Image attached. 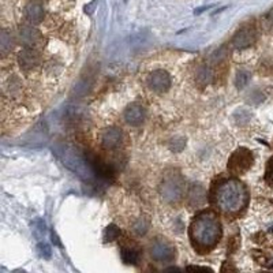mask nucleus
Wrapping results in <instances>:
<instances>
[{
  "mask_svg": "<svg viewBox=\"0 0 273 273\" xmlns=\"http://www.w3.org/2000/svg\"><path fill=\"white\" fill-rule=\"evenodd\" d=\"M149 86L153 89L154 92H167L171 86V78L167 71L164 70H156L149 77Z\"/></svg>",
  "mask_w": 273,
  "mask_h": 273,
  "instance_id": "nucleus-7",
  "label": "nucleus"
},
{
  "mask_svg": "<svg viewBox=\"0 0 273 273\" xmlns=\"http://www.w3.org/2000/svg\"><path fill=\"white\" fill-rule=\"evenodd\" d=\"M119 228L115 226V224H111V226L107 227V230L104 232V240L105 242H112V240H115L119 236Z\"/></svg>",
  "mask_w": 273,
  "mask_h": 273,
  "instance_id": "nucleus-20",
  "label": "nucleus"
},
{
  "mask_svg": "<svg viewBox=\"0 0 273 273\" xmlns=\"http://www.w3.org/2000/svg\"><path fill=\"white\" fill-rule=\"evenodd\" d=\"M247 202V191L239 180L223 182L216 193V205L224 213H236Z\"/></svg>",
  "mask_w": 273,
  "mask_h": 273,
  "instance_id": "nucleus-2",
  "label": "nucleus"
},
{
  "mask_svg": "<svg viewBox=\"0 0 273 273\" xmlns=\"http://www.w3.org/2000/svg\"><path fill=\"white\" fill-rule=\"evenodd\" d=\"M268 22L271 23V26L273 27V10L271 11V13L268 14Z\"/></svg>",
  "mask_w": 273,
  "mask_h": 273,
  "instance_id": "nucleus-24",
  "label": "nucleus"
},
{
  "mask_svg": "<svg viewBox=\"0 0 273 273\" xmlns=\"http://www.w3.org/2000/svg\"><path fill=\"white\" fill-rule=\"evenodd\" d=\"M37 250H39V254H40L41 257H44V258H49L51 257V247L48 246L47 243H40L39 246H37Z\"/></svg>",
  "mask_w": 273,
  "mask_h": 273,
  "instance_id": "nucleus-22",
  "label": "nucleus"
},
{
  "mask_svg": "<svg viewBox=\"0 0 273 273\" xmlns=\"http://www.w3.org/2000/svg\"><path fill=\"white\" fill-rule=\"evenodd\" d=\"M150 255L154 261L159 262H171L176 257L175 247L164 239L154 240L153 245L150 246Z\"/></svg>",
  "mask_w": 273,
  "mask_h": 273,
  "instance_id": "nucleus-6",
  "label": "nucleus"
},
{
  "mask_svg": "<svg viewBox=\"0 0 273 273\" xmlns=\"http://www.w3.org/2000/svg\"><path fill=\"white\" fill-rule=\"evenodd\" d=\"M267 180L273 185V160L269 163V166H268V171H267Z\"/></svg>",
  "mask_w": 273,
  "mask_h": 273,
  "instance_id": "nucleus-23",
  "label": "nucleus"
},
{
  "mask_svg": "<svg viewBox=\"0 0 273 273\" xmlns=\"http://www.w3.org/2000/svg\"><path fill=\"white\" fill-rule=\"evenodd\" d=\"M122 131L119 128H109L105 133L103 134V145L105 149H115L122 144Z\"/></svg>",
  "mask_w": 273,
  "mask_h": 273,
  "instance_id": "nucleus-13",
  "label": "nucleus"
},
{
  "mask_svg": "<svg viewBox=\"0 0 273 273\" xmlns=\"http://www.w3.org/2000/svg\"><path fill=\"white\" fill-rule=\"evenodd\" d=\"M147 228H149V223H147V220L144 219V217L138 219L133 224V231L137 233V235H145Z\"/></svg>",
  "mask_w": 273,
  "mask_h": 273,
  "instance_id": "nucleus-18",
  "label": "nucleus"
},
{
  "mask_svg": "<svg viewBox=\"0 0 273 273\" xmlns=\"http://www.w3.org/2000/svg\"><path fill=\"white\" fill-rule=\"evenodd\" d=\"M210 77H212L210 70L205 66L201 67L200 70H198V73H197V81L200 82L201 85H207L208 82L210 81Z\"/></svg>",
  "mask_w": 273,
  "mask_h": 273,
  "instance_id": "nucleus-19",
  "label": "nucleus"
},
{
  "mask_svg": "<svg viewBox=\"0 0 273 273\" xmlns=\"http://www.w3.org/2000/svg\"><path fill=\"white\" fill-rule=\"evenodd\" d=\"M138 258H140V254L134 247H123L122 249V260H123V262H126L128 265H134V264L138 262Z\"/></svg>",
  "mask_w": 273,
  "mask_h": 273,
  "instance_id": "nucleus-17",
  "label": "nucleus"
},
{
  "mask_svg": "<svg viewBox=\"0 0 273 273\" xmlns=\"http://www.w3.org/2000/svg\"><path fill=\"white\" fill-rule=\"evenodd\" d=\"M257 40V33L253 27L246 26L243 29H240L238 33L233 36L232 44L235 48H246L250 47L252 44H254V41Z\"/></svg>",
  "mask_w": 273,
  "mask_h": 273,
  "instance_id": "nucleus-8",
  "label": "nucleus"
},
{
  "mask_svg": "<svg viewBox=\"0 0 273 273\" xmlns=\"http://www.w3.org/2000/svg\"><path fill=\"white\" fill-rule=\"evenodd\" d=\"M189 202L193 207H200L205 202V190L200 185H194L189 193Z\"/></svg>",
  "mask_w": 273,
  "mask_h": 273,
  "instance_id": "nucleus-15",
  "label": "nucleus"
},
{
  "mask_svg": "<svg viewBox=\"0 0 273 273\" xmlns=\"http://www.w3.org/2000/svg\"><path fill=\"white\" fill-rule=\"evenodd\" d=\"M87 160L90 163V166L93 168V171L96 175H99L100 178L103 179H111L113 176V171L111 167L108 166L107 163H104V161L99 159L97 156H94V154H90L87 153L86 154Z\"/></svg>",
  "mask_w": 273,
  "mask_h": 273,
  "instance_id": "nucleus-9",
  "label": "nucleus"
},
{
  "mask_svg": "<svg viewBox=\"0 0 273 273\" xmlns=\"http://www.w3.org/2000/svg\"><path fill=\"white\" fill-rule=\"evenodd\" d=\"M14 47V39L10 32L3 30L1 36H0V51L1 54L7 55V52H10Z\"/></svg>",
  "mask_w": 273,
  "mask_h": 273,
  "instance_id": "nucleus-16",
  "label": "nucleus"
},
{
  "mask_svg": "<svg viewBox=\"0 0 273 273\" xmlns=\"http://www.w3.org/2000/svg\"><path fill=\"white\" fill-rule=\"evenodd\" d=\"M18 36H20L21 42L26 48H33L34 45H37L39 41H40V33H39V30L34 29L33 26H27V25L20 27V33H18Z\"/></svg>",
  "mask_w": 273,
  "mask_h": 273,
  "instance_id": "nucleus-12",
  "label": "nucleus"
},
{
  "mask_svg": "<svg viewBox=\"0 0 273 273\" xmlns=\"http://www.w3.org/2000/svg\"><path fill=\"white\" fill-rule=\"evenodd\" d=\"M56 152H58V156L60 157V160L64 163V166L68 167L74 172L78 173L81 178L89 180L93 178V175H96L93 168L90 166V163L87 160V157H84L73 147L59 145V147H56Z\"/></svg>",
  "mask_w": 273,
  "mask_h": 273,
  "instance_id": "nucleus-3",
  "label": "nucleus"
},
{
  "mask_svg": "<svg viewBox=\"0 0 273 273\" xmlns=\"http://www.w3.org/2000/svg\"><path fill=\"white\" fill-rule=\"evenodd\" d=\"M190 235L195 247L201 250H209L219 242L221 235V226L213 213H201L191 224Z\"/></svg>",
  "mask_w": 273,
  "mask_h": 273,
  "instance_id": "nucleus-1",
  "label": "nucleus"
},
{
  "mask_svg": "<svg viewBox=\"0 0 273 273\" xmlns=\"http://www.w3.org/2000/svg\"><path fill=\"white\" fill-rule=\"evenodd\" d=\"M249 81H250V75L246 71H239L235 80V85L238 89H243L249 84Z\"/></svg>",
  "mask_w": 273,
  "mask_h": 273,
  "instance_id": "nucleus-21",
  "label": "nucleus"
},
{
  "mask_svg": "<svg viewBox=\"0 0 273 273\" xmlns=\"http://www.w3.org/2000/svg\"><path fill=\"white\" fill-rule=\"evenodd\" d=\"M25 15L29 22L32 23H40L44 20V8L40 3H30L25 10Z\"/></svg>",
  "mask_w": 273,
  "mask_h": 273,
  "instance_id": "nucleus-14",
  "label": "nucleus"
},
{
  "mask_svg": "<svg viewBox=\"0 0 273 273\" xmlns=\"http://www.w3.org/2000/svg\"><path fill=\"white\" fill-rule=\"evenodd\" d=\"M189 269H198V271H210L209 268H204V267H189Z\"/></svg>",
  "mask_w": 273,
  "mask_h": 273,
  "instance_id": "nucleus-25",
  "label": "nucleus"
},
{
  "mask_svg": "<svg viewBox=\"0 0 273 273\" xmlns=\"http://www.w3.org/2000/svg\"><path fill=\"white\" fill-rule=\"evenodd\" d=\"M160 193L167 202H178L185 193V183L176 173L167 175L161 183Z\"/></svg>",
  "mask_w": 273,
  "mask_h": 273,
  "instance_id": "nucleus-4",
  "label": "nucleus"
},
{
  "mask_svg": "<svg viewBox=\"0 0 273 273\" xmlns=\"http://www.w3.org/2000/svg\"><path fill=\"white\" fill-rule=\"evenodd\" d=\"M145 116H147V111L140 104H131L125 111V119L131 126H140L141 123L145 120Z\"/></svg>",
  "mask_w": 273,
  "mask_h": 273,
  "instance_id": "nucleus-11",
  "label": "nucleus"
},
{
  "mask_svg": "<svg viewBox=\"0 0 273 273\" xmlns=\"http://www.w3.org/2000/svg\"><path fill=\"white\" fill-rule=\"evenodd\" d=\"M252 164H253V154L250 150L242 147L231 156L230 163H228V169L233 175H239V173L247 171L252 167Z\"/></svg>",
  "mask_w": 273,
  "mask_h": 273,
  "instance_id": "nucleus-5",
  "label": "nucleus"
},
{
  "mask_svg": "<svg viewBox=\"0 0 273 273\" xmlns=\"http://www.w3.org/2000/svg\"><path fill=\"white\" fill-rule=\"evenodd\" d=\"M20 64L22 68L25 70H32L34 67H37L40 64L41 58L37 51H34L33 48H25L18 56Z\"/></svg>",
  "mask_w": 273,
  "mask_h": 273,
  "instance_id": "nucleus-10",
  "label": "nucleus"
}]
</instances>
